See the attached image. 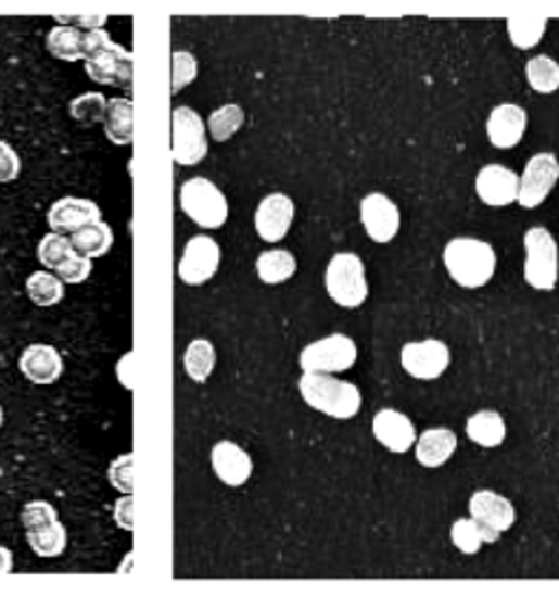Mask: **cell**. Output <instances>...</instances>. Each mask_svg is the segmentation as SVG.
<instances>
[{
	"mask_svg": "<svg viewBox=\"0 0 559 596\" xmlns=\"http://www.w3.org/2000/svg\"><path fill=\"white\" fill-rule=\"evenodd\" d=\"M468 509L474 520H479L481 524L492 527L500 533L509 531L516 522V509H513L511 500H507L505 496H500L492 490H479L477 494H472Z\"/></svg>",
	"mask_w": 559,
	"mask_h": 596,
	"instance_id": "ffe728a7",
	"label": "cell"
},
{
	"mask_svg": "<svg viewBox=\"0 0 559 596\" xmlns=\"http://www.w3.org/2000/svg\"><path fill=\"white\" fill-rule=\"evenodd\" d=\"M105 114H107V99L101 92L81 94L71 103V116L84 127L105 123Z\"/></svg>",
	"mask_w": 559,
	"mask_h": 596,
	"instance_id": "e575fe53",
	"label": "cell"
},
{
	"mask_svg": "<svg viewBox=\"0 0 559 596\" xmlns=\"http://www.w3.org/2000/svg\"><path fill=\"white\" fill-rule=\"evenodd\" d=\"M84 62L86 73L92 81L101 86H118L123 90H131L134 79V62L131 53L120 45L112 42L110 34L88 31L84 36Z\"/></svg>",
	"mask_w": 559,
	"mask_h": 596,
	"instance_id": "7a4b0ae2",
	"label": "cell"
},
{
	"mask_svg": "<svg viewBox=\"0 0 559 596\" xmlns=\"http://www.w3.org/2000/svg\"><path fill=\"white\" fill-rule=\"evenodd\" d=\"M198 77V60L189 51L173 53V94L191 86Z\"/></svg>",
	"mask_w": 559,
	"mask_h": 596,
	"instance_id": "8d00e7d4",
	"label": "cell"
},
{
	"mask_svg": "<svg viewBox=\"0 0 559 596\" xmlns=\"http://www.w3.org/2000/svg\"><path fill=\"white\" fill-rule=\"evenodd\" d=\"M297 271V261L287 250H269L263 252L256 261V274L265 284H282L289 282Z\"/></svg>",
	"mask_w": 559,
	"mask_h": 596,
	"instance_id": "484cf974",
	"label": "cell"
},
{
	"mask_svg": "<svg viewBox=\"0 0 559 596\" xmlns=\"http://www.w3.org/2000/svg\"><path fill=\"white\" fill-rule=\"evenodd\" d=\"M71 241H73V248L79 256L94 261V258L105 256L112 250L114 232L105 221H99V224H92V226L75 232L71 237Z\"/></svg>",
	"mask_w": 559,
	"mask_h": 596,
	"instance_id": "d4e9b609",
	"label": "cell"
},
{
	"mask_svg": "<svg viewBox=\"0 0 559 596\" xmlns=\"http://www.w3.org/2000/svg\"><path fill=\"white\" fill-rule=\"evenodd\" d=\"M360 224L374 243H390L401 230V211L383 192H369L360 199Z\"/></svg>",
	"mask_w": 559,
	"mask_h": 596,
	"instance_id": "30bf717a",
	"label": "cell"
},
{
	"mask_svg": "<svg viewBox=\"0 0 559 596\" xmlns=\"http://www.w3.org/2000/svg\"><path fill=\"white\" fill-rule=\"evenodd\" d=\"M358 358L356 343L345 334H330L315 343H308L300 354V367L304 373H336L347 371Z\"/></svg>",
	"mask_w": 559,
	"mask_h": 596,
	"instance_id": "ba28073f",
	"label": "cell"
},
{
	"mask_svg": "<svg viewBox=\"0 0 559 596\" xmlns=\"http://www.w3.org/2000/svg\"><path fill=\"white\" fill-rule=\"evenodd\" d=\"M526 123H529L526 112L516 103H503L494 107L487 118L490 142L496 149H513L522 140L526 131Z\"/></svg>",
	"mask_w": 559,
	"mask_h": 596,
	"instance_id": "ac0fdd59",
	"label": "cell"
},
{
	"mask_svg": "<svg viewBox=\"0 0 559 596\" xmlns=\"http://www.w3.org/2000/svg\"><path fill=\"white\" fill-rule=\"evenodd\" d=\"M526 81L539 94H552L559 90V64L548 55H537L526 62Z\"/></svg>",
	"mask_w": 559,
	"mask_h": 596,
	"instance_id": "4dcf8cb0",
	"label": "cell"
},
{
	"mask_svg": "<svg viewBox=\"0 0 559 596\" xmlns=\"http://www.w3.org/2000/svg\"><path fill=\"white\" fill-rule=\"evenodd\" d=\"M179 206L186 217L204 230H219L230 215L226 194L206 177H191L181 183Z\"/></svg>",
	"mask_w": 559,
	"mask_h": 596,
	"instance_id": "277c9868",
	"label": "cell"
},
{
	"mask_svg": "<svg viewBox=\"0 0 559 596\" xmlns=\"http://www.w3.org/2000/svg\"><path fill=\"white\" fill-rule=\"evenodd\" d=\"M173 123V160L181 166H195L208 155V140H206V123L202 116L186 107L179 105L173 110L170 116Z\"/></svg>",
	"mask_w": 559,
	"mask_h": 596,
	"instance_id": "52a82bcc",
	"label": "cell"
},
{
	"mask_svg": "<svg viewBox=\"0 0 559 596\" xmlns=\"http://www.w3.org/2000/svg\"><path fill=\"white\" fill-rule=\"evenodd\" d=\"M0 427H3V407H0Z\"/></svg>",
	"mask_w": 559,
	"mask_h": 596,
	"instance_id": "f6af8a7d",
	"label": "cell"
},
{
	"mask_svg": "<svg viewBox=\"0 0 559 596\" xmlns=\"http://www.w3.org/2000/svg\"><path fill=\"white\" fill-rule=\"evenodd\" d=\"M559 179V160L552 153H537L533 155L524 173L520 177V194L518 204L522 208H537L544 199L550 194Z\"/></svg>",
	"mask_w": 559,
	"mask_h": 596,
	"instance_id": "8fae6325",
	"label": "cell"
},
{
	"mask_svg": "<svg viewBox=\"0 0 559 596\" xmlns=\"http://www.w3.org/2000/svg\"><path fill=\"white\" fill-rule=\"evenodd\" d=\"M217 365V350L208 339H195L183 352V369L198 384H204Z\"/></svg>",
	"mask_w": 559,
	"mask_h": 596,
	"instance_id": "4316f807",
	"label": "cell"
},
{
	"mask_svg": "<svg viewBox=\"0 0 559 596\" xmlns=\"http://www.w3.org/2000/svg\"><path fill=\"white\" fill-rule=\"evenodd\" d=\"M474 186L481 202L494 208H503L518 202L520 194V177L503 164L483 166L477 175Z\"/></svg>",
	"mask_w": 559,
	"mask_h": 596,
	"instance_id": "5bb4252c",
	"label": "cell"
},
{
	"mask_svg": "<svg viewBox=\"0 0 559 596\" xmlns=\"http://www.w3.org/2000/svg\"><path fill=\"white\" fill-rule=\"evenodd\" d=\"M293 217L295 206L291 202V196L284 192H271L256 208L254 228L265 243H280L289 234Z\"/></svg>",
	"mask_w": 559,
	"mask_h": 596,
	"instance_id": "4fadbf2b",
	"label": "cell"
},
{
	"mask_svg": "<svg viewBox=\"0 0 559 596\" xmlns=\"http://www.w3.org/2000/svg\"><path fill=\"white\" fill-rule=\"evenodd\" d=\"M131 365H134V352H127L116 365V376H118L120 384L129 391L134 389V369H131Z\"/></svg>",
	"mask_w": 559,
	"mask_h": 596,
	"instance_id": "b9f144b4",
	"label": "cell"
},
{
	"mask_svg": "<svg viewBox=\"0 0 559 596\" xmlns=\"http://www.w3.org/2000/svg\"><path fill=\"white\" fill-rule=\"evenodd\" d=\"M524 280L537 291H552L559 280V250L546 228L524 234Z\"/></svg>",
	"mask_w": 559,
	"mask_h": 596,
	"instance_id": "8992f818",
	"label": "cell"
},
{
	"mask_svg": "<svg viewBox=\"0 0 559 596\" xmlns=\"http://www.w3.org/2000/svg\"><path fill=\"white\" fill-rule=\"evenodd\" d=\"M84 36L77 27L60 25L47 38V49L53 58L64 62H79L84 60Z\"/></svg>",
	"mask_w": 559,
	"mask_h": 596,
	"instance_id": "83f0119b",
	"label": "cell"
},
{
	"mask_svg": "<svg viewBox=\"0 0 559 596\" xmlns=\"http://www.w3.org/2000/svg\"><path fill=\"white\" fill-rule=\"evenodd\" d=\"M114 522L123 531H134V500H131V494H123L114 503Z\"/></svg>",
	"mask_w": 559,
	"mask_h": 596,
	"instance_id": "60d3db41",
	"label": "cell"
},
{
	"mask_svg": "<svg viewBox=\"0 0 559 596\" xmlns=\"http://www.w3.org/2000/svg\"><path fill=\"white\" fill-rule=\"evenodd\" d=\"M103 127L112 144L116 147L131 144L134 142V103L123 97L110 99Z\"/></svg>",
	"mask_w": 559,
	"mask_h": 596,
	"instance_id": "603a6c76",
	"label": "cell"
},
{
	"mask_svg": "<svg viewBox=\"0 0 559 596\" xmlns=\"http://www.w3.org/2000/svg\"><path fill=\"white\" fill-rule=\"evenodd\" d=\"M21 168H23V164H21V155L16 153V149L10 142L0 140V183L18 179Z\"/></svg>",
	"mask_w": 559,
	"mask_h": 596,
	"instance_id": "ab89813d",
	"label": "cell"
},
{
	"mask_svg": "<svg viewBox=\"0 0 559 596\" xmlns=\"http://www.w3.org/2000/svg\"><path fill=\"white\" fill-rule=\"evenodd\" d=\"M60 23H77V29L79 27H86L90 31H99L105 23H107V16H77V18H68V16H58Z\"/></svg>",
	"mask_w": 559,
	"mask_h": 596,
	"instance_id": "7bdbcfd3",
	"label": "cell"
},
{
	"mask_svg": "<svg viewBox=\"0 0 559 596\" xmlns=\"http://www.w3.org/2000/svg\"><path fill=\"white\" fill-rule=\"evenodd\" d=\"M27 295L36 306H55L64 300V282L47 271H36L27 278Z\"/></svg>",
	"mask_w": 559,
	"mask_h": 596,
	"instance_id": "1f68e13d",
	"label": "cell"
},
{
	"mask_svg": "<svg viewBox=\"0 0 559 596\" xmlns=\"http://www.w3.org/2000/svg\"><path fill=\"white\" fill-rule=\"evenodd\" d=\"M75 254L77 252L73 248V241L66 239L64 234H58V232L47 234L40 241V245H38V258H40V263L47 269H53V271H58L62 265H66Z\"/></svg>",
	"mask_w": 559,
	"mask_h": 596,
	"instance_id": "836d02e7",
	"label": "cell"
},
{
	"mask_svg": "<svg viewBox=\"0 0 559 596\" xmlns=\"http://www.w3.org/2000/svg\"><path fill=\"white\" fill-rule=\"evenodd\" d=\"M27 542L38 557L51 559V557H60L66 550L68 533H66V527L62 524V520H58L51 527H45L38 531H27Z\"/></svg>",
	"mask_w": 559,
	"mask_h": 596,
	"instance_id": "f546056e",
	"label": "cell"
},
{
	"mask_svg": "<svg viewBox=\"0 0 559 596\" xmlns=\"http://www.w3.org/2000/svg\"><path fill=\"white\" fill-rule=\"evenodd\" d=\"M500 531L481 524L479 520L470 518H459L453 527H450V540L453 544L466 553V555H474L481 550L483 544H496L500 540Z\"/></svg>",
	"mask_w": 559,
	"mask_h": 596,
	"instance_id": "7402d4cb",
	"label": "cell"
},
{
	"mask_svg": "<svg viewBox=\"0 0 559 596\" xmlns=\"http://www.w3.org/2000/svg\"><path fill=\"white\" fill-rule=\"evenodd\" d=\"M466 433L474 444L483 448H496L507 438V424L496 411H479L468 418Z\"/></svg>",
	"mask_w": 559,
	"mask_h": 596,
	"instance_id": "cb8c5ba5",
	"label": "cell"
},
{
	"mask_svg": "<svg viewBox=\"0 0 559 596\" xmlns=\"http://www.w3.org/2000/svg\"><path fill=\"white\" fill-rule=\"evenodd\" d=\"M211 461H213V470H215L217 479L221 483H226L228 487L245 485L254 472V464H252V457L247 455V451H243L241 446H237L234 442H228V440L215 444V448L211 453Z\"/></svg>",
	"mask_w": 559,
	"mask_h": 596,
	"instance_id": "e0dca14e",
	"label": "cell"
},
{
	"mask_svg": "<svg viewBox=\"0 0 559 596\" xmlns=\"http://www.w3.org/2000/svg\"><path fill=\"white\" fill-rule=\"evenodd\" d=\"M221 265V248L211 237H193L183 248V256L177 265V276L183 284L202 287L211 282Z\"/></svg>",
	"mask_w": 559,
	"mask_h": 596,
	"instance_id": "9c48e42d",
	"label": "cell"
},
{
	"mask_svg": "<svg viewBox=\"0 0 559 596\" xmlns=\"http://www.w3.org/2000/svg\"><path fill=\"white\" fill-rule=\"evenodd\" d=\"M302 401L334 420H352L360 411V391L347 380L332 378L330 373H304L297 382Z\"/></svg>",
	"mask_w": 559,
	"mask_h": 596,
	"instance_id": "6da1fadb",
	"label": "cell"
},
{
	"mask_svg": "<svg viewBox=\"0 0 559 596\" xmlns=\"http://www.w3.org/2000/svg\"><path fill=\"white\" fill-rule=\"evenodd\" d=\"M107 479L112 487H116L120 494L134 492V455L125 453L116 461H112L107 470Z\"/></svg>",
	"mask_w": 559,
	"mask_h": 596,
	"instance_id": "74e56055",
	"label": "cell"
},
{
	"mask_svg": "<svg viewBox=\"0 0 559 596\" xmlns=\"http://www.w3.org/2000/svg\"><path fill=\"white\" fill-rule=\"evenodd\" d=\"M245 123V112L237 103H228L215 110L208 118V129L217 142H228Z\"/></svg>",
	"mask_w": 559,
	"mask_h": 596,
	"instance_id": "d6a6232c",
	"label": "cell"
},
{
	"mask_svg": "<svg viewBox=\"0 0 559 596\" xmlns=\"http://www.w3.org/2000/svg\"><path fill=\"white\" fill-rule=\"evenodd\" d=\"M14 570V553L0 546V574H10Z\"/></svg>",
	"mask_w": 559,
	"mask_h": 596,
	"instance_id": "ee69618b",
	"label": "cell"
},
{
	"mask_svg": "<svg viewBox=\"0 0 559 596\" xmlns=\"http://www.w3.org/2000/svg\"><path fill=\"white\" fill-rule=\"evenodd\" d=\"M403 369L418 380H435L450 365V350L437 339L407 343L401 352Z\"/></svg>",
	"mask_w": 559,
	"mask_h": 596,
	"instance_id": "7c38bea8",
	"label": "cell"
},
{
	"mask_svg": "<svg viewBox=\"0 0 559 596\" xmlns=\"http://www.w3.org/2000/svg\"><path fill=\"white\" fill-rule=\"evenodd\" d=\"M444 265L459 287L481 289L494 278L496 252L485 241L459 237L446 245Z\"/></svg>",
	"mask_w": 559,
	"mask_h": 596,
	"instance_id": "3957f363",
	"label": "cell"
},
{
	"mask_svg": "<svg viewBox=\"0 0 559 596\" xmlns=\"http://www.w3.org/2000/svg\"><path fill=\"white\" fill-rule=\"evenodd\" d=\"M323 282L330 300L343 308H358L369 295L365 265L352 252H341L330 258Z\"/></svg>",
	"mask_w": 559,
	"mask_h": 596,
	"instance_id": "5b68a950",
	"label": "cell"
},
{
	"mask_svg": "<svg viewBox=\"0 0 559 596\" xmlns=\"http://www.w3.org/2000/svg\"><path fill=\"white\" fill-rule=\"evenodd\" d=\"M548 21L544 16H511L507 18V34L513 47L526 51L539 45Z\"/></svg>",
	"mask_w": 559,
	"mask_h": 596,
	"instance_id": "f1b7e54d",
	"label": "cell"
},
{
	"mask_svg": "<svg viewBox=\"0 0 559 596\" xmlns=\"http://www.w3.org/2000/svg\"><path fill=\"white\" fill-rule=\"evenodd\" d=\"M58 520H60L58 509L47 500H31L23 507L25 531H38V529L55 524Z\"/></svg>",
	"mask_w": 559,
	"mask_h": 596,
	"instance_id": "d590c367",
	"label": "cell"
},
{
	"mask_svg": "<svg viewBox=\"0 0 559 596\" xmlns=\"http://www.w3.org/2000/svg\"><path fill=\"white\" fill-rule=\"evenodd\" d=\"M371 431H374V438L379 440V444H383L388 451L396 455L409 453L418 442L414 422L396 409L379 411L374 416V422H371Z\"/></svg>",
	"mask_w": 559,
	"mask_h": 596,
	"instance_id": "2e32d148",
	"label": "cell"
},
{
	"mask_svg": "<svg viewBox=\"0 0 559 596\" xmlns=\"http://www.w3.org/2000/svg\"><path fill=\"white\" fill-rule=\"evenodd\" d=\"M457 451V435L450 429H429L416 442V459L424 468L444 466Z\"/></svg>",
	"mask_w": 559,
	"mask_h": 596,
	"instance_id": "44dd1931",
	"label": "cell"
},
{
	"mask_svg": "<svg viewBox=\"0 0 559 596\" xmlns=\"http://www.w3.org/2000/svg\"><path fill=\"white\" fill-rule=\"evenodd\" d=\"M101 221V208L90 199L64 196L49 211V226L58 234H75L92 224Z\"/></svg>",
	"mask_w": 559,
	"mask_h": 596,
	"instance_id": "9a60e30c",
	"label": "cell"
},
{
	"mask_svg": "<svg viewBox=\"0 0 559 596\" xmlns=\"http://www.w3.org/2000/svg\"><path fill=\"white\" fill-rule=\"evenodd\" d=\"M90 274H92V261L84 258L79 254H75L66 265H62L58 269V278L64 284H81L90 278Z\"/></svg>",
	"mask_w": 559,
	"mask_h": 596,
	"instance_id": "f35d334b",
	"label": "cell"
},
{
	"mask_svg": "<svg viewBox=\"0 0 559 596\" xmlns=\"http://www.w3.org/2000/svg\"><path fill=\"white\" fill-rule=\"evenodd\" d=\"M21 371L27 380L40 386L58 382L64 373V358L53 345L34 343L21 356Z\"/></svg>",
	"mask_w": 559,
	"mask_h": 596,
	"instance_id": "d6986e66",
	"label": "cell"
}]
</instances>
